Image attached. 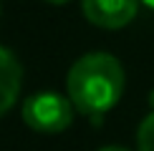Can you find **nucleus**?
Returning a JSON list of instances; mask_svg holds the SVG:
<instances>
[{
  "instance_id": "f03ea898",
  "label": "nucleus",
  "mask_w": 154,
  "mask_h": 151,
  "mask_svg": "<svg viewBox=\"0 0 154 151\" xmlns=\"http://www.w3.org/2000/svg\"><path fill=\"white\" fill-rule=\"evenodd\" d=\"M23 121L30 131L38 134H61L73 123L76 106L68 96H61L56 91H41L23 101Z\"/></svg>"
},
{
  "instance_id": "0eeeda50",
  "label": "nucleus",
  "mask_w": 154,
  "mask_h": 151,
  "mask_svg": "<svg viewBox=\"0 0 154 151\" xmlns=\"http://www.w3.org/2000/svg\"><path fill=\"white\" fill-rule=\"evenodd\" d=\"M46 3H51V5H66L68 0H46Z\"/></svg>"
},
{
  "instance_id": "7ed1b4c3",
  "label": "nucleus",
  "mask_w": 154,
  "mask_h": 151,
  "mask_svg": "<svg viewBox=\"0 0 154 151\" xmlns=\"http://www.w3.org/2000/svg\"><path fill=\"white\" fill-rule=\"evenodd\" d=\"M142 0H81V10L91 25L104 30H119L129 25L139 13Z\"/></svg>"
},
{
  "instance_id": "20e7f679",
  "label": "nucleus",
  "mask_w": 154,
  "mask_h": 151,
  "mask_svg": "<svg viewBox=\"0 0 154 151\" xmlns=\"http://www.w3.org/2000/svg\"><path fill=\"white\" fill-rule=\"evenodd\" d=\"M23 86V66L8 48L0 46V116H5L13 106H15L18 96H20Z\"/></svg>"
},
{
  "instance_id": "f257e3e1",
  "label": "nucleus",
  "mask_w": 154,
  "mask_h": 151,
  "mask_svg": "<svg viewBox=\"0 0 154 151\" xmlns=\"http://www.w3.org/2000/svg\"><path fill=\"white\" fill-rule=\"evenodd\" d=\"M124 66L111 53H86L71 66L66 76V93L83 116L104 118L124 96Z\"/></svg>"
},
{
  "instance_id": "39448f33",
  "label": "nucleus",
  "mask_w": 154,
  "mask_h": 151,
  "mask_svg": "<svg viewBox=\"0 0 154 151\" xmlns=\"http://www.w3.org/2000/svg\"><path fill=\"white\" fill-rule=\"evenodd\" d=\"M137 149L139 151H154V111L137 129Z\"/></svg>"
},
{
  "instance_id": "423d86ee",
  "label": "nucleus",
  "mask_w": 154,
  "mask_h": 151,
  "mask_svg": "<svg viewBox=\"0 0 154 151\" xmlns=\"http://www.w3.org/2000/svg\"><path fill=\"white\" fill-rule=\"evenodd\" d=\"M99 151H129V149H121V146H104V149H99Z\"/></svg>"
},
{
  "instance_id": "6e6552de",
  "label": "nucleus",
  "mask_w": 154,
  "mask_h": 151,
  "mask_svg": "<svg viewBox=\"0 0 154 151\" xmlns=\"http://www.w3.org/2000/svg\"><path fill=\"white\" fill-rule=\"evenodd\" d=\"M142 5H146L149 10H154V0H142Z\"/></svg>"
}]
</instances>
